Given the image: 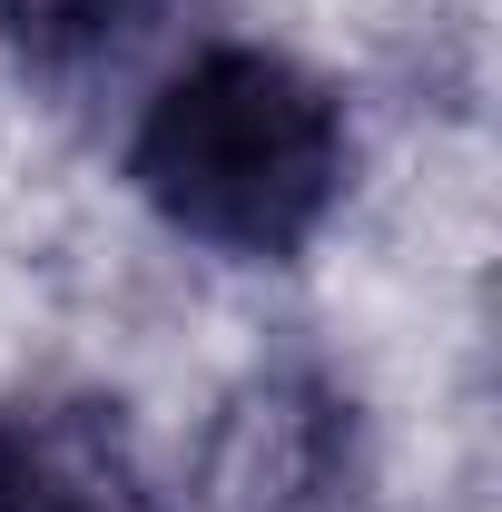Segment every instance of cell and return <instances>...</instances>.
Segmentation results:
<instances>
[{
	"label": "cell",
	"mask_w": 502,
	"mask_h": 512,
	"mask_svg": "<svg viewBox=\"0 0 502 512\" xmlns=\"http://www.w3.org/2000/svg\"><path fill=\"white\" fill-rule=\"evenodd\" d=\"M0 512H158L119 404L50 394L30 414H0Z\"/></svg>",
	"instance_id": "cell-3"
},
{
	"label": "cell",
	"mask_w": 502,
	"mask_h": 512,
	"mask_svg": "<svg viewBox=\"0 0 502 512\" xmlns=\"http://www.w3.org/2000/svg\"><path fill=\"white\" fill-rule=\"evenodd\" d=\"M138 10L148 0H0V40L30 69H69V60H99Z\"/></svg>",
	"instance_id": "cell-4"
},
{
	"label": "cell",
	"mask_w": 502,
	"mask_h": 512,
	"mask_svg": "<svg viewBox=\"0 0 502 512\" xmlns=\"http://www.w3.org/2000/svg\"><path fill=\"white\" fill-rule=\"evenodd\" d=\"M355 178V128L335 89L286 50L217 40L158 79L128 128V188L168 237L237 266H286L325 237Z\"/></svg>",
	"instance_id": "cell-1"
},
{
	"label": "cell",
	"mask_w": 502,
	"mask_h": 512,
	"mask_svg": "<svg viewBox=\"0 0 502 512\" xmlns=\"http://www.w3.org/2000/svg\"><path fill=\"white\" fill-rule=\"evenodd\" d=\"M355 493V404L315 365H256L227 384L197 444L207 512H345Z\"/></svg>",
	"instance_id": "cell-2"
}]
</instances>
